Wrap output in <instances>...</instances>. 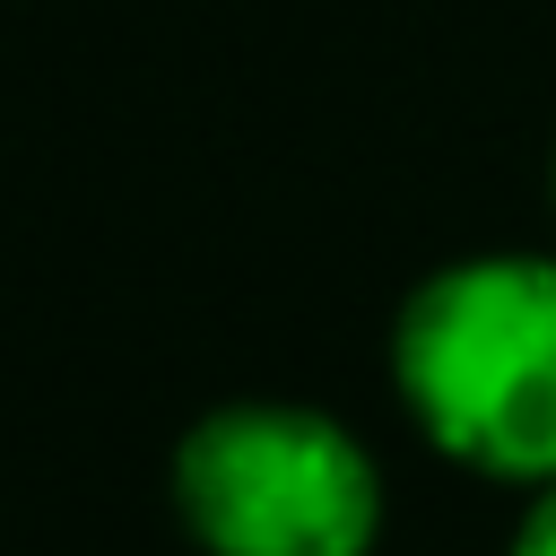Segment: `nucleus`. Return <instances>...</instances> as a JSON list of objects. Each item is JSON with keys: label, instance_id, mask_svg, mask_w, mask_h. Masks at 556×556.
Masks as SVG:
<instances>
[{"label": "nucleus", "instance_id": "1", "mask_svg": "<svg viewBox=\"0 0 556 556\" xmlns=\"http://www.w3.org/2000/svg\"><path fill=\"white\" fill-rule=\"evenodd\" d=\"M391 382L443 460L556 486V252H469L417 278L391 321Z\"/></svg>", "mask_w": 556, "mask_h": 556}, {"label": "nucleus", "instance_id": "2", "mask_svg": "<svg viewBox=\"0 0 556 556\" xmlns=\"http://www.w3.org/2000/svg\"><path fill=\"white\" fill-rule=\"evenodd\" d=\"M174 513L200 556H374L382 469L304 400H226L174 443Z\"/></svg>", "mask_w": 556, "mask_h": 556}, {"label": "nucleus", "instance_id": "3", "mask_svg": "<svg viewBox=\"0 0 556 556\" xmlns=\"http://www.w3.org/2000/svg\"><path fill=\"white\" fill-rule=\"evenodd\" d=\"M504 556H556V486H530V513H521Z\"/></svg>", "mask_w": 556, "mask_h": 556}, {"label": "nucleus", "instance_id": "4", "mask_svg": "<svg viewBox=\"0 0 556 556\" xmlns=\"http://www.w3.org/2000/svg\"><path fill=\"white\" fill-rule=\"evenodd\" d=\"M547 200H556V156H547Z\"/></svg>", "mask_w": 556, "mask_h": 556}]
</instances>
